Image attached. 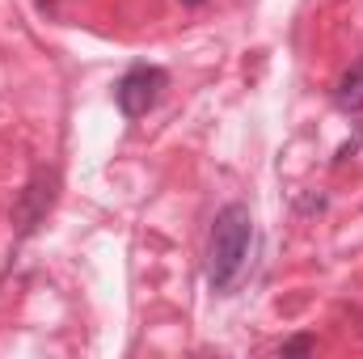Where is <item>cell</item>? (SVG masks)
<instances>
[{
    "mask_svg": "<svg viewBox=\"0 0 363 359\" xmlns=\"http://www.w3.org/2000/svg\"><path fill=\"white\" fill-rule=\"evenodd\" d=\"M254 211L245 203H224L211 220V233H207V287L216 296H228L241 275L250 267V254H254Z\"/></svg>",
    "mask_w": 363,
    "mask_h": 359,
    "instance_id": "cell-1",
    "label": "cell"
},
{
    "mask_svg": "<svg viewBox=\"0 0 363 359\" xmlns=\"http://www.w3.org/2000/svg\"><path fill=\"white\" fill-rule=\"evenodd\" d=\"M169 89V72L157 64H135L118 77L114 85V106L123 110V118H144L148 110H157V101Z\"/></svg>",
    "mask_w": 363,
    "mask_h": 359,
    "instance_id": "cell-2",
    "label": "cell"
},
{
    "mask_svg": "<svg viewBox=\"0 0 363 359\" xmlns=\"http://www.w3.org/2000/svg\"><path fill=\"white\" fill-rule=\"evenodd\" d=\"M55 194H60V170L38 165V170L30 174V182L21 186L17 203H13V228H17V237L38 233V224H43L47 211L55 207Z\"/></svg>",
    "mask_w": 363,
    "mask_h": 359,
    "instance_id": "cell-3",
    "label": "cell"
},
{
    "mask_svg": "<svg viewBox=\"0 0 363 359\" xmlns=\"http://www.w3.org/2000/svg\"><path fill=\"white\" fill-rule=\"evenodd\" d=\"M334 106L347 110V114H359L363 110V60H355V64L334 81Z\"/></svg>",
    "mask_w": 363,
    "mask_h": 359,
    "instance_id": "cell-4",
    "label": "cell"
},
{
    "mask_svg": "<svg viewBox=\"0 0 363 359\" xmlns=\"http://www.w3.org/2000/svg\"><path fill=\"white\" fill-rule=\"evenodd\" d=\"M317 351V338L313 334H296L287 343H279V355H313Z\"/></svg>",
    "mask_w": 363,
    "mask_h": 359,
    "instance_id": "cell-5",
    "label": "cell"
},
{
    "mask_svg": "<svg viewBox=\"0 0 363 359\" xmlns=\"http://www.w3.org/2000/svg\"><path fill=\"white\" fill-rule=\"evenodd\" d=\"M182 4H190V9H199V4H207V0H182Z\"/></svg>",
    "mask_w": 363,
    "mask_h": 359,
    "instance_id": "cell-6",
    "label": "cell"
}]
</instances>
